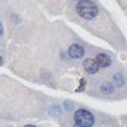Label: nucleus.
<instances>
[{
  "mask_svg": "<svg viewBox=\"0 0 127 127\" xmlns=\"http://www.w3.org/2000/svg\"><path fill=\"white\" fill-rule=\"evenodd\" d=\"M78 15L85 20H93L98 15V7L92 0H81L76 6Z\"/></svg>",
  "mask_w": 127,
  "mask_h": 127,
  "instance_id": "obj_1",
  "label": "nucleus"
},
{
  "mask_svg": "<svg viewBox=\"0 0 127 127\" xmlns=\"http://www.w3.org/2000/svg\"><path fill=\"white\" fill-rule=\"evenodd\" d=\"M25 127H36V126H34V125H26Z\"/></svg>",
  "mask_w": 127,
  "mask_h": 127,
  "instance_id": "obj_10",
  "label": "nucleus"
},
{
  "mask_svg": "<svg viewBox=\"0 0 127 127\" xmlns=\"http://www.w3.org/2000/svg\"><path fill=\"white\" fill-rule=\"evenodd\" d=\"M85 86V79H81V86H79V89H77V91L79 92V91H82L83 89H84Z\"/></svg>",
  "mask_w": 127,
  "mask_h": 127,
  "instance_id": "obj_8",
  "label": "nucleus"
},
{
  "mask_svg": "<svg viewBox=\"0 0 127 127\" xmlns=\"http://www.w3.org/2000/svg\"><path fill=\"white\" fill-rule=\"evenodd\" d=\"M2 33H4V26H2V23L0 22V36L2 35Z\"/></svg>",
  "mask_w": 127,
  "mask_h": 127,
  "instance_id": "obj_9",
  "label": "nucleus"
},
{
  "mask_svg": "<svg viewBox=\"0 0 127 127\" xmlns=\"http://www.w3.org/2000/svg\"><path fill=\"white\" fill-rule=\"evenodd\" d=\"M73 127H83V126H79V125H77V124H76V125H73Z\"/></svg>",
  "mask_w": 127,
  "mask_h": 127,
  "instance_id": "obj_12",
  "label": "nucleus"
},
{
  "mask_svg": "<svg viewBox=\"0 0 127 127\" xmlns=\"http://www.w3.org/2000/svg\"><path fill=\"white\" fill-rule=\"evenodd\" d=\"M83 66H84V70L86 71L88 73H96L99 71V66H98V64H97L96 60H93V58H86V60H84V62H83Z\"/></svg>",
  "mask_w": 127,
  "mask_h": 127,
  "instance_id": "obj_4",
  "label": "nucleus"
},
{
  "mask_svg": "<svg viewBox=\"0 0 127 127\" xmlns=\"http://www.w3.org/2000/svg\"><path fill=\"white\" fill-rule=\"evenodd\" d=\"M75 121L77 125L83 127H91L95 124V117L90 111L84 110V108H79L75 112Z\"/></svg>",
  "mask_w": 127,
  "mask_h": 127,
  "instance_id": "obj_2",
  "label": "nucleus"
},
{
  "mask_svg": "<svg viewBox=\"0 0 127 127\" xmlns=\"http://www.w3.org/2000/svg\"><path fill=\"white\" fill-rule=\"evenodd\" d=\"M96 62H97V64H98L99 68H107V66L111 65L112 60H111V57H110L107 54H103V53H100V54L97 55Z\"/></svg>",
  "mask_w": 127,
  "mask_h": 127,
  "instance_id": "obj_5",
  "label": "nucleus"
},
{
  "mask_svg": "<svg viewBox=\"0 0 127 127\" xmlns=\"http://www.w3.org/2000/svg\"><path fill=\"white\" fill-rule=\"evenodd\" d=\"M113 81H114V84H116L118 88H120V86H123V85L125 84V78H124V76L121 73H116L114 77H113Z\"/></svg>",
  "mask_w": 127,
  "mask_h": 127,
  "instance_id": "obj_6",
  "label": "nucleus"
},
{
  "mask_svg": "<svg viewBox=\"0 0 127 127\" xmlns=\"http://www.w3.org/2000/svg\"><path fill=\"white\" fill-rule=\"evenodd\" d=\"M77 1H81V0H77Z\"/></svg>",
  "mask_w": 127,
  "mask_h": 127,
  "instance_id": "obj_13",
  "label": "nucleus"
},
{
  "mask_svg": "<svg viewBox=\"0 0 127 127\" xmlns=\"http://www.w3.org/2000/svg\"><path fill=\"white\" fill-rule=\"evenodd\" d=\"M1 64H2V57L0 56V65H1Z\"/></svg>",
  "mask_w": 127,
  "mask_h": 127,
  "instance_id": "obj_11",
  "label": "nucleus"
},
{
  "mask_svg": "<svg viewBox=\"0 0 127 127\" xmlns=\"http://www.w3.org/2000/svg\"><path fill=\"white\" fill-rule=\"evenodd\" d=\"M101 91L104 93H106V95H111V93H113L114 89H113L112 84H105L104 86H101Z\"/></svg>",
  "mask_w": 127,
  "mask_h": 127,
  "instance_id": "obj_7",
  "label": "nucleus"
},
{
  "mask_svg": "<svg viewBox=\"0 0 127 127\" xmlns=\"http://www.w3.org/2000/svg\"><path fill=\"white\" fill-rule=\"evenodd\" d=\"M68 54H69V56L71 58H81L84 56L85 50L81 44L75 43V44H71V46H70L69 50H68Z\"/></svg>",
  "mask_w": 127,
  "mask_h": 127,
  "instance_id": "obj_3",
  "label": "nucleus"
}]
</instances>
